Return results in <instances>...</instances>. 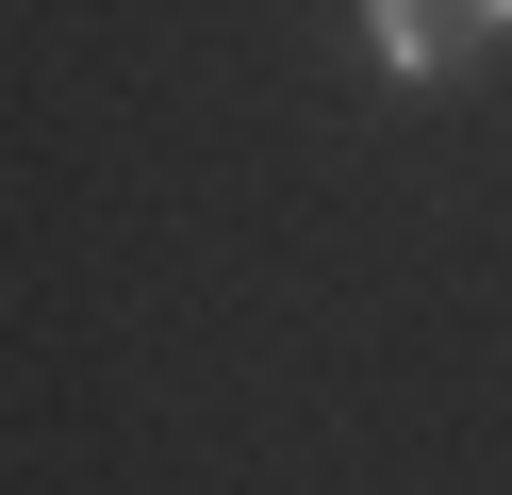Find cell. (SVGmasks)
Listing matches in <instances>:
<instances>
[{
	"label": "cell",
	"instance_id": "cell-1",
	"mask_svg": "<svg viewBox=\"0 0 512 495\" xmlns=\"http://www.w3.org/2000/svg\"><path fill=\"white\" fill-rule=\"evenodd\" d=\"M496 33H512V0H364V50L397 66V83H463Z\"/></svg>",
	"mask_w": 512,
	"mask_h": 495
}]
</instances>
